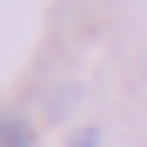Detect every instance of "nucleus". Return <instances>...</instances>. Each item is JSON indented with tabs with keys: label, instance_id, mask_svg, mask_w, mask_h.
<instances>
[{
	"label": "nucleus",
	"instance_id": "f03ea898",
	"mask_svg": "<svg viewBox=\"0 0 147 147\" xmlns=\"http://www.w3.org/2000/svg\"><path fill=\"white\" fill-rule=\"evenodd\" d=\"M74 147H100V134H94V127H80V134H74Z\"/></svg>",
	"mask_w": 147,
	"mask_h": 147
},
{
	"label": "nucleus",
	"instance_id": "f257e3e1",
	"mask_svg": "<svg viewBox=\"0 0 147 147\" xmlns=\"http://www.w3.org/2000/svg\"><path fill=\"white\" fill-rule=\"evenodd\" d=\"M0 147H34V120H20V114H0Z\"/></svg>",
	"mask_w": 147,
	"mask_h": 147
}]
</instances>
